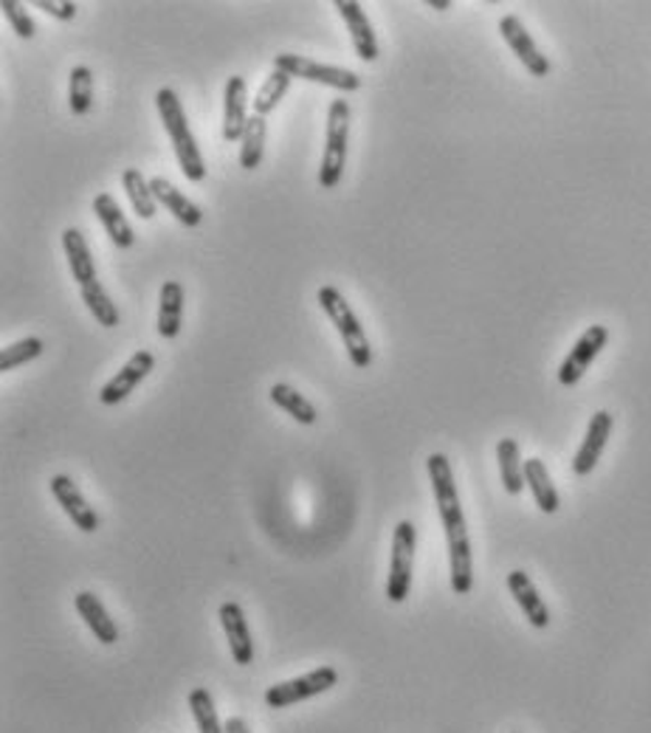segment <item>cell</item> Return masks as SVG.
Wrapping results in <instances>:
<instances>
[{
    "mask_svg": "<svg viewBox=\"0 0 651 733\" xmlns=\"http://www.w3.org/2000/svg\"><path fill=\"white\" fill-rule=\"evenodd\" d=\"M149 187H153V195H156L158 204H161L164 209L170 212V215L178 220V224H183V226H190V229H195V226L201 224V220H204V212L197 209V206L192 204L190 197L183 195V192L178 190L176 183H170V181H167V178H161V176L149 178Z\"/></svg>",
    "mask_w": 651,
    "mask_h": 733,
    "instance_id": "obj_16",
    "label": "cell"
},
{
    "mask_svg": "<svg viewBox=\"0 0 651 733\" xmlns=\"http://www.w3.org/2000/svg\"><path fill=\"white\" fill-rule=\"evenodd\" d=\"M48 489H51V494H55V500L60 503V508L69 514V519L82 530V533H94V530H99V514L91 508L88 500L82 496L80 485H76L69 474L51 477Z\"/></svg>",
    "mask_w": 651,
    "mask_h": 733,
    "instance_id": "obj_11",
    "label": "cell"
},
{
    "mask_svg": "<svg viewBox=\"0 0 651 733\" xmlns=\"http://www.w3.org/2000/svg\"><path fill=\"white\" fill-rule=\"evenodd\" d=\"M43 339L37 336H28V339L14 341V345L3 347L0 350V373H12L17 366L28 364V361H35L37 356H43Z\"/></svg>",
    "mask_w": 651,
    "mask_h": 733,
    "instance_id": "obj_30",
    "label": "cell"
},
{
    "mask_svg": "<svg viewBox=\"0 0 651 733\" xmlns=\"http://www.w3.org/2000/svg\"><path fill=\"white\" fill-rule=\"evenodd\" d=\"M122 183H124V192H128V197H130V206H133V212H136L138 218L142 220L156 218L158 201H156V195H153V187H149L147 178L130 167V170H124Z\"/></svg>",
    "mask_w": 651,
    "mask_h": 733,
    "instance_id": "obj_25",
    "label": "cell"
},
{
    "mask_svg": "<svg viewBox=\"0 0 651 733\" xmlns=\"http://www.w3.org/2000/svg\"><path fill=\"white\" fill-rule=\"evenodd\" d=\"M499 35H503V40L508 43L510 51L519 57V62H522L530 74L539 76V80H544L550 74V60L539 51V46L533 43V37L528 35V28H525V23L516 14H505L503 21H499Z\"/></svg>",
    "mask_w": 651,
    "mask_h": 733,
    "instance_id": "obj_10",
    "label": "cell"
},
{
    "mask_svg": "<svg viewBox=\"0 0 651 733\" xmlns=\"http://www.w3.org/2000/svg\"><path fill=\"white\" fill-rule=\"evenodd\" d=\"M265 136H268V122L263 116H252L249 128L243 133V147H240V167L243 170H257L265 156Z\"/></svg>",
    "mask_w": 651,
    "mask_h": 733,
    "instance_id": "obj_26",
    "label": "cell"
},
{
    "mask_svg": "<svg viewBox=\"0 0 651 733\" xmlns=\"http://www.w3.org/2000/svg\"><path fill=\"white\" fill-rule=\"evenodd\" d=\"M336 12L341 14L347 32H350V40H353L355 55L364 62L378 60V40H375L373 23L366 17L364 7L355 3V0H336Z\"/></svg>",
    "mask_w": 651,
    "mask_h": 733,
    "instance_id": "obj_13",
    "label": "cell"
},
{
    "mask_svg": "<svg viewBox=\"0 0 651 733\" xmlns=\"http://www.w3.org/2000/svg\"><path fill=\"white\" fill-rule=\"evenodd\" d=\"M35 7L57 17V21H74L76 17V3H71V0H37Z\"/></svg>",
    "mask_w": 651,
    "mask_h": 733,
    "instance_id": "obj_33",
    "label": "cell"
},
{
    "mask_svg": "<svg viewBox=\"0 0 651 733\" xmlns=\"http://www.w3.org/2000/svg\"><path fill=\"white\" fill-rule=\"evenodd\" d=\"M94 105V71L88 65H74L69 76V108L74 116H85Z\"/></svg>",
    "mask_w": 651,
    "mask_h": 733,
    "instance_id": "obj_29",
    "label": "cell"
},
{
    "mask_svg": "<svg viewBox=\"0 0 651 733\" xmlns=\"http://www.w3.org/2000/svg\"><path fill=\"white\" fill-rule=\"evenodd\" d=\"M347 139H350V103L339 96V99H333L330 110H327L325 153H322L320 167V183L325 190L339 187L347 161Z\"/></svg>",
    "mask_w": 651,
    "mask_h": 733,
    "instance_id": "obj_4",
    "label": "cell"
},
{
    "mask_svg": "<svg viewBox=\"0 0 651 733\" xmlns=\"http://www.w3.org/2000/svg\"><path fill=\"white\" fill-rule=\"evenodd\" d=\"M245 105H249L245 80L243 76H229L224 91V142L234 144L243 139L249 119H252V116L245 113Z\"/></svg>",
    "mask_w": 651,
    "mask_h": 733,
    "instance_id": "obj_15",
    "label": "cell"
},
{
    "mask_svg": "<svg viewBox=\"0 0 651 733\" xmlns=\"http://www.w3.org/2000/svg\"><path fill=\"white\" fill-rule=\"evenodd\" d=\"M496 462H499V477L508 494H519L525 489V460L519 452V443L514 437H503L496 443Z\"/></svg>",
    "mask_w": 651,
    "mask_h": 733,
    "instance_id": "obj_23",
    "label": "cell"
},
{
    "mask_svg": "<svg viewBox=\"0 0 651 733\" xmlns=\"http://www.w3.org/2000/svg\"><path fill=\"white\" fill-rule=\"evenodd\" d=\"M153 366H156V356L149 353V350H138V353L130 356L128 364L113 375V378L99 389V401L105 407H116V404H122L133 389L153 373Z\"/></svg>",
    "mask_w": 651,
    "mask_h": 733,
    "instance_id": "obj_9",
    "label": "cell"
},
{
    "mask_svg": "<svg viewBox=\"0 0 651 733\" xmlns=\"http://www.w3.org/2000/svg\"><path fill=\"white\" fill-rule=\"evenodd\" d=\"M274 69L288 74L291 80L316 82V85H327L341 94H353L361 88V76L350 69H339V65H325V62L308 60L299 55H277L274 57Z\"/></svg>",
    "mask_w": 651,
    "mask_h": 733,
    "instance_id": "obj_6",
    "label": "cell"
},
{
    "mask_svg": "<svg viewBox=\"0 0 651 733\" xmlns=\"http://www.w3.org/2000/svg\"><path fill=\"white\" fill-rule=\"evenodd\" d=\"M429 480H432L434 500H437V514L446 528L448 542V567H451V590L457 596H469L474 587V573H471V539L466 528V516H462L460 494H457L455 471L446 455H429L426 460Z\"/></svg>",
    "mask_w": 651,
    "mask_h": 733,
    "instance_id": "obj_1",
    "label": "cell"
},
{
    "mask_svg": "<svg viewBox=\"0 0 651 733\" xmlns=\"http://www.w3.org/2000/svg\"><path fill=\"white\" fill-rule=\"evenodd\" d=\"M268 398H272L274 407H279L282 412L291 414L293 421L302 423V426H313V423H316V418H320L316 407H313L305 395L299 393V389H293L291 384H274L272 393H268Z\"/></svg>",
    "mask_w": 651,
    "mask_h": 733,
    "instance_id": "obj_24",
    "label": "cell"
},
{
    "mask_svg": "<svg viewBox=\"0 0 651 733\" xmlns=\"http://www.w3.org/2000/svg\"><path fill=\"white\" fill-rule=\"evenodd\" d=\"M525 485H528L533 500H537L539 510H544V514H556V510L562 508V500H558L556 485L550 480L547 466H544L539 457L525 460Z\"/></svg>",
    "mask_w": 651,
    "mask_h": 733,
    "instance_id": "obj_21",
    "label": "cell"
},
{
    "mask_svg": "<svg viewBox=\"0 0 651 733\" xmlns=\"http://www.w3.org/2000/svg\"><path fill=\"white\" fill-rule=\"evenodd\" d=\"M62 249H65V257H69V268L71 277L76 279V286L85 288L91 283H96V263L94 254H91L88 243L82 238V231L76 229H65L62 231Z\"/></svg>",
    "mask_w": 651,
    "mask_h": 733,
    "instance_id": "obj_20",
    "label": "cell"
},
{
    "mask_svg": "<svg viewBox=\"0 0 651 733\" xmlns=\"http://www.w3.org/2000/svg\"><path fill=\"white\" fill-rule=\"evenodd\" d=\"M226 733H252V728H249V722L240 720V717H231L229 722H226Z\"/></svg>",
    "mask_w": 651,
    "mask_h": 733,
    "instance_id": "obj_34",
    "label": "cell"
},
{
    "mask_svg": "<svg viewBox=\"0 0 651 733\" xmlns=\"http://www.w3.org/2000/svg\"><path fill=\"white\" fill-rule=\"evenodd\" d=\"M414 550H418V530L409 519H400L393 533V556H389L387 598L393 604H403L412 590Z\"/></svg>",
    "mask_w": 651,
    "mask_h": 733,
    "instance_id": "obj_5",
    "label": "cell"
},
{
    "mask_svg": "<svg viewBox=\"0 0 651 733\" xmlns=\"http://www.w3.org/2000/svg\"><path fill=\"white\" fill-rule=\"evenodd\" d=\"M80 293H82V302L88 305L91 316H94L99 325H103V327L119 325V320H122V316H119V308L113 305V299H110V293L105 291V286L99 283V279H96V283H91V286L80 288Z\"/></svg>",
    "mask_w": 651,
    "mask_h": 733,
    "instance_id": "obj_28",
    "label": "cell"
},
{
    "mask_svg": "<svg viewBox=\"0 0 651 733\" xmlns=\"http://www.w3.org/2000/svg\"><path fill=\"white\" fill-rule=\"evenodd\" d=\"M0 9H3V17H7L9 26H12V32L21 37V40H32V37H35L37 26H35L32 14L26 12V7H23V3H17V0H3V3H0Z\"/></svg>",
    "mask_w": 651,
    "mask_h": 733,
    "instance_id": "obj_32",
    "label": "cell"
},
{
    "mask_svg": "<svg viewBox=\"0 0 651 733\" xmlns=\"http://www.w3.org/2000/svg\"><path fill=\"white\" fill-rule=\"evenodd\" d=\"M432 9H451V0H429Z\"/></svg>",
    "mask_w": 651,
    "mask_h": 733,
    "instance_id": "obj_35",
    "label": "cell"
},
{
    "mask_svg": "<svg viewBox=\"0 0 651 733\" xmlns=\"http://www.w3.org/2000/svg\"><path fill=\"white\" fill-rule=\"evenodd\" d=\"M94 215L99 218V224L105 226V231H108V238L113 240L116 249H130V245L136 243V231H133V226L128 224L122 206L116 204L113 195L99 192V195L94 197Z\"/></svg>",
    "mask_w": 651,
    "mask_h": 733,
    "instance_id": "obj_17",
    "label": "cell"
},
{
    "mask_svg": "<svg viewBox=\"0 0 651 733\" xmlns=\"http://www.w3.org/2000/svg\"><path fill=\"white\" fill-rule=\"evenodd\" d=\"M606 341H610V331L604 325H592L581 333V339L572 345V350L567 353V359L558 366V384L562 387H576L578 381L583 378V373L590 370L592 361L598 359V353L604 350Z\"/></svg>",
    "mask_w": 651,
    "mask_h": 733,
    "instance_id": "obj_8",
    "label": "cell"
},
{
    "mask_svg": "<svg viewBox=\"0 0 651 733\" xmlns=\"http://www.w3.org/2000/svg\"><path fill=\"white\" fill-rule=\"evenodd\" d=\"M508 590H510V596L516 598L519 610L525 612V618H528L530 626H537V629H544V626H550L547 604L542 601V596H539V590L533 587V581H530L528 573H522V570L510 573Z\"/></svg>",
    "mask_w": 651,
    "mask_h": 733,
    "instance_id": "obj_18",
    "label": "cell"
},
{
    "mask_svg": "<svg viewBox=\"0 0 651 733\" xmlns=\"http://www.w3.org/2000/svg\"><path fill=\"white\" fill-rule=\"evenodd\" d=\"M316 299H320V308L327 313V320L333 322V327L339 331L350 361H353L359 370H366V366L373 364V347H370L364 327H361L359 316H355V311L345 299V293H341L339 288L322 286Z\"/></svg>",
    "mask_w": 651,
    "mask_h": 733,
    "instance_id": "obj_3",
    "label": "cell"
},
{
    "mask_svg": "<svg viewBox=\"0 0 651 733\" xmlns=\"http://www.w3.org/2000/svg\"><path fill=\"white\" fill-rule=\"evenodd\" d=\"M190 711L195 717V725L201 733H226V728L220 725L215 711V702H212V694L206 688H195L190 694Z\"/></svg>",
    "mask_w": 651,
    "mask_h": 733,
    "instance_id": "obj_31",
    "label": "cell"
},
{
    "mask_svg": "<svg viewBox=\"0 0 651 733\" xmlns=\"http://www.w3.org/2000/svg\"><path fill=\"white\" fill-rule=\"evenodd\" d=\"M183 320V286L170 279L161 286V297H158V336L161 339H176L181 333Z\"/></svg>",
    "mask_w": 651,
    "mask_h": 733,
    "instance_id": "obj_22",
    "label": "cell"
},
{
    "mask_svg": "<svg viewBox=\"0 0 651 733\" xmlns=\"http://www.w3.org/2000/svg\"><path fill=\"white\" fill-rule=\"evenodd\" d=\"M220 624H224L226 640H229L231 658L238 665H249L254 660V640L252 629L245 624L243 606L234 604V601H226L220 604Z\"/></svg>",
    "mask_w": 651,
    "mask_h": 733,
    "instance_id": "obj_14",
    "label": "cell"
},
{
    "mask_svg": "<svg viewBox=\"0 0 651 733\" xmlns=\"http://www.w3.org/2000/svg\"><path fill=\"white\" fill-rule=\"evenodd\" d=\"M339 683V672L333 665H322V669H313L311 674L297 680H288V683H277L265 692V706L279 711V708L297 706V702H305L311 697H320L327 688H333Z\"/></svg>",
    "mask_w": 651,
    "mask_h": 733,
    "instance_id": "obj_7",
    "label": "cell"
},
{
    "mask_svg": "<svg viewBox=\"0 0 651 733\" xmlns=\"http://www.w3.org/2000/svg\"><path fill=\"white\" fill-rule=\"evenodd\" d=\"M76 612H80V618L88 624V629L94 632V638L105 646H113L119 640V626L116 621L110 618V612L105 610V604L94 592H76L74 598Z\"/></svg>",
    "mask_w": 651,
    "mask_h": 733,
    "instance_id": "obj_19",
    "label": "cell"
},
{
    "mask_svg": "<svg viewBox=\"0 0 651 733\" xmlns=\"http://www.w3.org/2000/svg\"><path fill=\"white\" fill-rule=\"evenodd\" d=\"M612 426H615V418H612L606 409L592 414L581 448H578L576 457H572V471H576L578 477H587L592 469H595L601 455H604L606 441H610V435H612Z\"/></svg>",
    "mask_w": 651,
    "mask_h": 733,
    "instance_id": "obj_12",
    "label": "cell"
},
{
    "mask_svg": "<svg viewBox=\"0 0 651 733\" xmlns=\"http://www.w3.org/2000/svg\"><path fill=\"white\" fill-rule=\"evenodd\" d=\"M288 88H291V76L274 69L272 74L265 76L263 85H260L257 96H254V103H252L254 116H263V119L265 116H272L274 110H277V105L286 99Z\"/></svg>",
    "mask_w": 651,
    "mask_h": 733,
    "instance_id": "obj_27",
    "label": "cell"
},
{
    "mask_svg": "<svg viewBox=\"0 0 651 733\" xmlns=\"http://www.w3.org/2000/svg\"><path fill=\"white\" fill-rule=\"evenodd\" d=\"M156 108H158V116H161L164 130H167V136H170L172 147H176V158H178L181 172L195 183L204 181L206 178L204 156H201V149H197V142L190 130V119H186V110H183V105H181V99H178L176 91L158 88Z\"/></svg>",
    "mask_w": 651,
    "mask_h": 733,
    "instance_id": "obj_2",
    "label": "cell"
}]
</instances>
